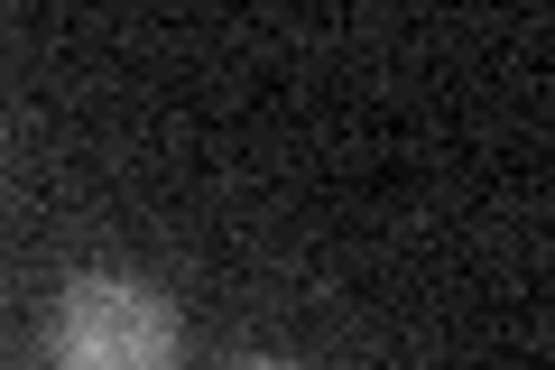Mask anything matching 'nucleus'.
<instances>
[{
	"label": "nucleus",
	"mask_w": 555,
	"mask_h": 370,
	"mask_svg": "<svg viewBox=\"0 0 555 370\" xmlns=\"http://www.w3.org/2000/svg\"><path fill=\"white\" fill-rule=\"evenodd\" d=\"M56 370H177V306L149 278L93 269L56 296Z\"/></svg>",
	"instance_id": "1"
},
{
	"label": "nucleus",
	"mask_w": 555,
	"mask_h": 370,
	"mask_svg": "<svg viewBox=\"0 0 555 370\" xmlns=\"http://www.w3.org/2000/svg\"><path fill=\"white\" fill-rule=\"evenodd\" d=\"M232 370H297V361H232Z\"/></svg>",
	"instance_id": "2"
}]
</instances>
